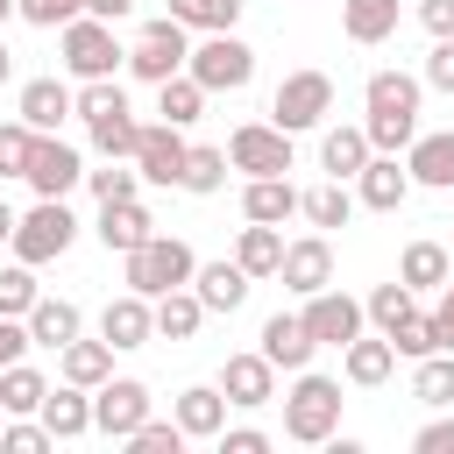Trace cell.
<instances>
[{"instance_id":"cell-1","label":"cell","mask_w":454,"mask_h":454,"mask_svg":"<svg viewBox=\"0 0 454 454\" xmlns=\"http://www.w3.org/2000/svg\"><path fill=\"white\" fill-rule=\"evenodd\" d=\"M419 92H426V78H411V71H369V85H362V99H369V149H383V156H397V149H411V135H419Z\"/></svg>"},{"instance_id":"cell-2","label":"cell","mask_w":454,"mask_h":454,"mask_svg":"<svg viewBox=\"0 0 454 454\" xmlns=\"http://www.w3.org/2000/svg\"><path fill=\"white\" fill-rule=\"evenodd\" d=\"M284 440H298V447L340 440V383H333V376L298 369V383H291V397H284Z\"/></svg>"},{"instance_id":"cell-3","label":"cell","mask_w":454,"mask_h":454,"mask_svg":"<svg viewBox=\"0 0 454 454\" xmlns=\"http://www.w3.org/2000/svg\"><path fill=\"white\" fill-rule=\"evenodd\" d=\"M121 262H128V291H142V298H163V291H177V284L199 277V255H192V241H177V234H149V241L128 248Z\"/></svg>"},{"instance_id":"cell-4","label":"cell","mask_w":454,"mask_h":454,"mask_svg":"<svg viewBox=\"0 0 454 454\" xmlns=\"http://www.w3.org/2000/svg\"><path fill=\"white\" fill-rule=\"evenodd\" d=\"M184 71L206 85V92H241L248 78H255V50L234 35V28H213L206 43H192V57H184Z\"/></svg>"},{"instance_id":"cell-5","label":"cell","mask_w":454,"mask_h":454,"mask_svg":"<svg viewBox=\"0 0 454 454\" xmlns=\"http://www.w3.org/2000/svg\"><path fill=\"white\" fill-rule=\"evenodd\" d=\"M64 35V71L85 85V78H114V64H128V50L114 43V21H99V14H78V21H64L57 28Z\"/></svg>"},{"instance_id":"cell-6","label":"cell","mask_w":454,"mask_h":454,"mask_svg":"<svg viewBox=\"0 0 454 454\" xmlns=\"http://www.w3.org/2000/svg\"><path fill=\"white\" fill-rule=\"evenodd\" d=\"M184 57H192V28H184L177 14H156V21L135 35L128 71H135L142 85H163V78H177V71H184Z\"/></svg>"},{"instance_id":"cell-7","label":"cell","mask_w":454,"mask_h":454,"mask_svg":"<svg viewBox=\"0 0 454 454\" xmlns=\"http://www.w3.org/2000/svg\"><path fill=\"white\" fill-rule=\"evenodd\" d=\"M71 241H78V220H71V206H64V199H35V206L14 220V241H7V248H14L21 262H57Z\"/></svg>"},{"instance_id":"cell-8","label":"cell","mask_w":454,"mask_h":454,"mask_svg":"<svg viewBox=\"0 0 454 454\" xmlns=\"http://www.w3.org/2000/svg\"><path fill=\"white\" fill-rule=\"evenodd\" d=\"M333 114V78L326 71H291L284 85H277V99H270V121L284 128V135H305V128H319Z\"/></svg>"},{"instance_id":"cell-9","label":"cell","mask_w":454,"mask_h":454,"mask_svg":"<svg viewBox=\"0 0 454 454\" xmlns=\"http://www.w3.org/2000/svg\"><path fill=\"white\" fill-rule=\"evenodd\" d=\"M227 163L248 170V177H284V170H291V135H284L277 121H241V128L227 135Z\"/></svg>"},{"instance_id":"cell-10","label":"cell","mask_w":454,"mask_h":454,"mask_svg":"<svg viewBox=\"0 0 454 454\" xmlns=\"http://www.w3.org/2000/svg\"><path fill=\"white\" fill-rule=\"evenodd\" d=\"M142 419H149V383H135V376H106V383L92 390V433L128 440Z\"/></svg>"},{"instance_id":"cell-11","label":"cell","mask_w":454,"mask_h":454,"mask_svg":"<svg viewBox=\"0 0 454 454\" xmlns=\"http://www.w3.org/2000/svg\"><path fill=\"white\" fill-rule=\"evenodd\" d=\"M305 326H312V340H319V348H348V340L369 326V312H362V298H348V291H333V284H326V291H312V298H305Z\"/></svg>"},{"instance_id":"cell-12","label":"cell","mask_w":454,"mask_h":454,"mask_svg":"<svg viewBox=\"0 0 454 454\" xmlns=\"http://www.w3.org/2000/svg\"><path fill=\"white\" fill-rule=\"evenodd\" d=\"M277 277H284V291H298V298L326 291V284H333V241H326V234L284 241V262H277Z\"/></svg>"},{"instance_id":"cell-13","label":"cell","mask_w":454,"mask_h":454,"mask_svg":"<svg viewBox=\"0 0 454 454\" xmlns=\"http://www.w3.org/2000/svg\"><path fill=\"white\" fill-rule=\"evenodd\" d=\"M220 390H227V404H241V411H262V404L277 397V362H270L262 348H248V355H227V369H220Z\"/></svg>"},{"instance_id":"cell-14","label":"cell","mask_w":454,"mask_h":454,"mask_svg":"<svg viewBox=\"0 0 454 454\" xmlns=\"http://www.w3.org/2000/svg\"><path fill=\"white\" fill-rule=\"evenodd\" d=\"M184 128H170V121H156V128H142V142H135V170H142V184H177L184 177Z\"/></svg>"},{"instance_id":"cell-15","label":"cell","mask_w":454,"mask_h":454,"mask_svg":"<svg viewBox=\"0 0 454 454\" xmlns=\"http://www.w3.org/2000/svg\"><path fill=\"white\" fill-rule=\"evenodd\" d=\"M78 177H85V156H78L71 142H57V135H35V156H28V184H35V199H64Z\"/></svg>"},{"instance_id":"cell-16","label":"cell","mask_w":454,"mask_h":454,"mask_svg":"<svg viewBox=\"0 0 454 454\" xmlns=\"http://www.w3.org/2000/svg\"><path fill=\"white\" fill-rule=\"evenodd\" d=\"M255 340H262V355H270L284 376H298V369L312 362V348H319V340H312V326H305V312H270Z\"/></svg>"},{"instance_id":"cell-17","label":"cell","mask_w":454,"mask_h":454,"mask_svg":"<svg viewBox=\"0 0 454 454\" xmlns=\"http://www.w3.org/2000/svg\"><path fill=\"white\" fill-rule=\"evenodd\" d=\"M14 114H21V121H28L35 135H57V128H64V121L78 114V92H71L64 78H28V85H21V106H14Z\"/></svg>"},{"instance_id":"cell-18","label":"cell","mask_w":454,"mask_h":454,"mask_svg":"<svg viewBox=\"0 0 454 454\" xmlns=\"http://www.w3.org/2000/svg\"><path fill=\"white\" fill-rule=\"evenodd\" d=\"M355 199H362L369 213H397V206L411 199V170H404L397 156H383V149H376V156L362 163V177H355Z\"/></svg>"},{"instance_id":"cell-19","label":"cell","mask_w":454,"mask_h":454,"mask_svg":"<svg viewBox=\"0 0 454 454\" xmlns=\"http://www.w3.org/2000/svg\"><path fill=\"white\" fill-rule=\"evenodd\" d=\"M99 340H114V348H149V340H156V305H149L142 291H121V298L99 312Z\"/></svg>"},{"instance_id":"cell-20","label":"cell","mask_w":454,"mask_h":454,"mask_svg":"<svg viewBox=\"0 0 454 454\" xmlns=\"http://www.w3.org/2000/svg\"><path fill=\"white\" fill-rule=\"evenodd\" d=\"M99 248H114V255H128V248H142L149 234H156V220H149V206L142 199H106L99 206Z\"/></svg>"},{"instance_id":"cell-21","label":"cell","mask_w":454,"mask_h":454,"mask_svg":"<svg viewBox=\"0 0 454 454\" xmlns=\"http://www.w3.org/2000/svg\"><path fill=\"white\" fill-rule=\"evenodd\" d=\"M170 419H177L192 440H220V426H227V390H220V383H192V390H177Z\"/></svg>"},{"instance_id":"cell-22","label":"cell","mask_w":454,"mask_h":454,"mask_svg":"<svg viewBox=\"0 0 454 454\" xmlns=\"http://www.w3.org/2000/svg\"><path fill=\"white\" fill-rule=\"evenodd\" d=\"M57 440H78V433H92V390L85 383H50V397H43V411H35Z\"/></svg>"},{"instance_id":"cell-23","label":"cell","mask_w":454,"mask_h":454,"mask_svg":"<svg viewBox=\"0 0 454 454\" xmlns=\"http://www.w3.org/2000/svg\"><path fill=\"white\" fill-rule=\"evenodd\" d=\"M248 284H255V277H248L234 255H227V262H199V277H192V291H199L206 312H234V305L248 298Z\"/></svg>"},{"instance_id":"cell-24","label":"cell","mask_w":454,"mask_h":454,"mask_svg":"<svg viewBox=\"0 0 454 454\" xmlns=\"http://www.w3.org/2000/svg\"><path fill=\"white\" fill-rule=\"evenodd\" d=\"M340 369H348V383H362V390H376V383H390V369H397V348H390V333H355L348 348H340Z\"/></svg>"},{"instance_id":"cell-25","label":"cell","mask_w":454,"mask_h":454,"mask_svg":"<svg viewBox=\"0 0 454 454\" xmlns=\"http://www.w3.org/2000/svg\"><path fill=\"white\" fill-rule=\"evenodd\" d=\"M369 156H376V149H369V128H326V135H319V170H326V177H340V184H348V177H362V163H369Z\"/></svg>"},{"instance_id":"cell-26","label":"cell","mask_w":454,"mask_h":454,"mask_svg":"<svg viewBox=\"0 0 454 454\" xmlns=\"http://www.w3.org/2000/svg\"><path fill=\"white\" fill-rule=\"evenodd\" d=\"M298 184L291 177H248V192H241V220H270V227H284L291 213H298Z\"/></svg>"},{"instance_id":"cell-27","label":"cell","mask_w":454,"mask_h":454,"mask_svg":"<svg viewBox=\"0 0 454 454\" xmlns=\"http://www.w3.org/2000/svg\"><path fill=\"white\" fill-rule=\"evenodd\" d=\"M114 340H71V348H57V376L64 383H85V390H99L106 376H114Z\"/></svg>"},{"instance_id":"cell-28","label":"cell","mask_w":454,"mask_h":454,"mask_svg":"<svg viewBox=\"0 0 454 454\" xmlns=\"http://www.w3.org/2000/svg\"><path fill=\"white\" fill-rule=\"evenodd\" d=\"M404 170H411V184H433V192H447V184H454V135H411V149H404Z\"/></svg>"},{"instance_id":"cell-29","label":"cell","mask_w":454,"mask_h":454,"mask_svg":"<svg viewBox=\"0 0 454 454\" xmlns=\"http://www.w3.org/2000/svg\"><path fill=\"white\" fill-rule=\"evenodd\" d=\"M78 326H85V312H78L71 298H35V305H28V333H35V348H71Z\"/></svg>"},{"instance_id":"cell-30","label":"cell","mask_w":454,"mask_h":454,"mask_svg":"<svg viewBox=\"0 0 454 454\" xmlns=\"http://www.w3.org/2000/svg\"><path fill=\"white\" fill-rule=\"evenodd\" d=\"M43 397H50V376H43V369H28V362H7V369H0V411H7V419L43 411Z\"/></svg>"},{"instance_id":"cell-31","label":"cell","mask_w":454,"mask_h":454,"mask_svg":"<svg viewBox=\"0 0 454 454\" xmlns=\"http://www.w3.org/2000/svg\"><path fill=\"white\" fill-rule=\"evenodd\" d=\"M234 262H241L248 277H277V262H284V234H277L270 220H248L241 241H234Z\"/></svg>"},{"instance_id":"cell-32","label":"cell","mask_w":454,"mask_h":454,"mask_svg":"<svg viewBox=\"0 0 454 454\" xmlns=\"http://www.w3.org/2000/svg\"><path fill=\"white\" fill-rule=\"evenodd\" d=\"M199 319H206V305H199V291H192V284H177V291H163V298H156V340H192V333H199Z\"/></svg>"},{"instance_id":"cell-33","label":"cell","mask_w":454,"mask_h":454,"mask_svg":"<svg viewBox=\"0 0 454 454\" xmlns=\"http://www.w3.org/2000/svg\"><path fill=\"white\" fill-rule=\"evenodd\" d=\"M340 28L348 43H383L397 35V0H340Z\"/></svg>"},{"instance_id":"cell-34","label":"cell","mask_w":454,"mask_h":454,"mask_svg":"<svg viewBox=\"0 0 454 454\" xmlns=\"http://www.w3.org/2000/svg\"><path fill=\"white\" fill-rule=\"evenodd\" d=\"M156 114H163L170 128H192V121L206 114V85H199L192 71H177V78H163V85H156Z\"/></svg>"},{"instance_id":"cell-35","label":"cell","mask_w":454,"mask_h":454,"mask_svg":"<svg viewBox=\"0 0 454 454\" xmlns=\"http://www.w3.org/2000/svg\"><path fill=\"white\" fill-rule=\"evenodd\" d=\"M355 206H362V199H355L340 177H326V184H312V192L298 199V213H305L312 227H348V220H355Z\"/></svg>"},{"instance_id":"cell-36","label":"cell","mask_w":454,"mask_h":454,"mask_svg":"<svg viewBox=\"0 0 454 454\" xmlns=\"http://www.w3.org/2000/svg\"><path fill=\"white\" fill-rule=\"evenodd\" d=\"M227 170H234V163H227V149H206V142H199V149H184V177H177V192L213 199V192L227 184Z\"/></svg>"},{"instance_id":"cell-37","label":"cell","mask_w":454,"mask_h":454,"mask_svg":"<svg viewBox=\"0 0 454 454\" xmlns=\"http://www.w3.org/2000/svg\"><path fill=\"white\" fill-rule=\"evenodd\" d=\"M447 270H454V255H447L440 241H411V248H404V262H397V277H404L411 291H433V284H447Z\"/></svg>"},{"instance_id":"cell-38","label":"cell","mask_w":454,"mask_h":454,"mask_svg":"<svg viewBox=\"0 0 454 454\" xmlns=\"http://www.w3.org/2000/svg\"><path fill=\"white\" fill-rule=\"evenodd\" d=\"M411 397H419V404H454V348H440V355H419Z\"/></svg>"},{"instance_id":"cell-39","label":"cell","mask_w":454,"mask_h":454,"mask_svg":"<svg viewBox=\"0 0 454 454\" xmlns=\"http://www.w3.org/2000/svg\"><path fill=\"white\" fill-rule=\"evenodd\" d=\"M362 312L376 319V333H390V326H397L404 312H419V291H411L404 277H397V284H376V291L362 298Z\"/></svg>"},{"instance_id":"cell-40","label":"cell","mask_w":454,"mask_h":454,"mask_svg":"<svg viewBox=\"0 0 454 454\" xmlns=\"http://www.w3.org/2000/svg\"><path fill=\"white\" fill-rule=\"evenodd\" d=\"M135 142H142V121L121 106V114H106V121H92V149L99 156H128L135 163Z\"/></svg>"},{"instance_id":"cell-41","label":"cell","mask_w":454,"mask_h":454,"mask_svg":"<svg viewBox=\"0 0 454 454\" xmlns=\"http://www.w3.org/2000/svg\"><path fill=\"white\" fill-rule=\"evenodd\" d=\"M35 298H43V291H35V262H21V255H14V262L0 270V312H7V319H28V305H35Z\"/></svg>"},{"instance_id":"cell-42","label":"cell","mask_w":454,"mask_h":454,"mask_svg":"<svg viewBox=\"0 0 454 454\" xmlns=\"http://www.w3.org/2000/svg\"><path fill=\"white\" fill-rule=\"evenodd\" d=\"M85 184H92L99 206L106 199H142V170H128V156H106V170H85Z\"/></svg>"},{"instance_id":"cell-43","label":"cell","mask_w":454,"mask_h":454,"mask_svg":"<svg viewBox=\"0 0 454 454\" xmlns=\"http://www.w3.org/2000/svg\"><path fill=\"white\" fill-rule=\"evenodd\" d=\"M170 14H177L184 28H206V35H213V28H234V21H241V0H170Z\"/></svg>"},{"instance_id":"cell-44","label":"cell","mask_w":454,"mask_h":454,"mask_svg":"<svg viewBox=\"0 0 454 454\" xmlns=\"http://www.w3.org/2000/svg\"><path fill=\"white\" fill-rule=\"evenodd\" d=\"M390 348H397V355H411V362H419V355H440V333H433V312H404V319L390 326Z\"/></svg>"},{"instance_id":"cell-45","label":"cell","mask_w":454,"mask_h":454,"mask_svg":"<svg viewBox=\"0 0 454 454\" xmlns=\"http://www.w3.org/2000/svg\"><path fill=\"white\" fill-rule=\"evenodd\" d=\"M121 106H128V92H121L114 78H85V85H78V121H85V128L106 121V114H121Z\"/></svg>"},{"instance_id":"cell-46","label":"cell","mask_w":454,"mask_h":454,"mask_svg":"<svg viewBox=\"0 0 454 454\" xmlns=\"http://www.w3.org/2000/svg\"><path fill=\"white\" fill-rule=\"evenodd\" d=\"M184 440H192V433H184L177 419H142V426L128 433V447H135V454H177Z\"/></svg>"},{"instance_id":"cell-47","label":"cell","mask_w":454,"mask_h":454,"mask_svg":"<svg viewBox=\"0 0 454 454\" xmlns=\"http://www.w3.org/2000/svg\"><path fill=\"white\" fill-rule=\"evenodd\" d=\"M28 156H35V128L28 121H7L0 128V177H28Z\"/></svg>"},{"instance_id":"cell-48","label":"cell","mask_w":454,"mask_h":454,"mask_svg":"<svg viewBox=\"0 0 454 454\" xmlns=\"http://www.w3.org/2000/svg\"><path fill=\"white\" fill-rule=\"evenodd\" d=\"M0 447L7 454H43V447H57V433L43 419H14V426H0Z\"/></svg>"},{"instance_id":"cell-49","label":"cell","mask_w":454,"mask_h":454,"mask_svg":"<svg viewBox=\"0 0 454 454\" xmlns=\"http://www.w3.org/2000/svg\"><path fill=\"white\" fill-rule=\"evenodd\" d=\"M14 14H21V21H35V28H64V21H78V14H85V0H14Z\"/></svg>"},{"instance_id":"cell-50","label":"cell","mask_w":454,"mask_h":454,"mask_svg":"<svg viewBox=\"0 0 454 454\" xmlns=\"http://www.w3.org/2000/svg\"><path fill=\"white\" fill-rule=\"evenodd\" d=\"M426 85H433V92H454V35L433 43V57H426Z\"/></svg>"},{"instance_id":"cell-51","label":"cell","mask_w":454,"mask_h":454,"mask_svg":"<svg viewBox=\"0 0 454 454\" xmlns=\"http://www.w3.org/2000/svg\"><path fill=\"white\" fill-rule=\"evenodd\" d=\"M28 348H35V333H28V319H7V312H0V369H7V362H21Z\"/></svg>"},{"instance_id":"cell-52","label":"cell","mask_w":454,"mask_h":454,"mask_svg":"<svg viewBox=\"0 0 454 454\" xmlns=\"http://www.w3.org/2000/svg\"><path fill=\"white\" fill-rule=\"evenodd\" d=\"M262 447H270V433H262V426H234V433L220 426V454H262Z\"/></svg>"},{"instance_id":"cell-53","label":"cell","mask_w":454,"mask_h":454,"mask_svg":"<svg viewBox=\"0 0 454 454\" xmlns=\"http://www.w3.org/2000/svg\"><path fill=\"white\" fill-rule=\"evenodd\" d=\"M419 454H454V419H433V426H419V440H411Z\"/></svg>"},{"instance_id":"cell-54","label":"cell","mask_w":454,"mask_h":454,"mask_svg":"<svg viewBox=\"0 0 454 454\" xmlns=\"http://www.w3.org/2000/svg\"><path fill=\"white\" fill-rule=\"evenodd\" d=\"M419 21H426V35L440 43V35H454V0H419Z\"/></svg>"},{"instance_id":"cell-55","label":"cell","mask_w":454,"mask_h":454,"mask_svg":"<svg viewBox=\"0 0 454 454\" xmlns=\"http://www.w3.org/2000/svg\"><path fill=\"white\" fill-rule=\"evenodd\" d=\"M85 14H99V21H128L135 0H85Z\"/></svg>"},{"instance_id":"cell-56","label":"cell","mask_w":454,"mask_h":454,"mask_svg":"<svg viewBox=\"0 0 454 454\" xmlns=\"http://www.w3.org/2000/svg\"><path fill=\"white\" fill-rule=\"evenodd\" d=\"M14 220H21V213H7V199H0V248L14 241Z\"/></svg>"},{"instance_id":"cell-57","label":"cell","mask_w":454,"mask_h":454,"mask_svg":"<svg viewBox=\"0 0 454 454\" xmlns=\"http://www.w3.org/2000/svg\"><path fill=\"white\" fill-rule=\"evenodd\" d=\"M7 78H14V50L0 43V85H7Z\"/></svg>"},{"instance_id":"cell-58","label":"cell","mask_w":454,"mask_h":454,"mask_svg":"<svg viewBox=\"0 0 454 454\" xmlns=\"http://www.w3.org/2000/svg\"><path fill=\"white\" fill-rule=\"evenodd\" d=\"M440 312H454V277H447V298H440Z\"/></svg>"},{"instance_id":"cell-59","label":"cell","mask_w":454,"mask_h":454,"mask_svg":"<svg viewBox=\"0 0 454 454\" xmlns=\"http://www.w3.org/2000/svg\"><path fill=\"white\" fill-rule=\"evenodd\" d=\"M447 255H454V248H447ZM447 277H454V270H447Z\"/></svg>"},{"instance_id":"cell-60","label":"cell","mask_w":454,"mask_h":454,"mask_svg":"<svg viewBox=\"0 0 454 454\" xmlns=\"http://www.w3.org/2000/svg\"><path fill=\"white\" fill-rule=\"evenodd\" d=\"M0 426H7V411H0Z\"/></svg>"}]
</instances>
